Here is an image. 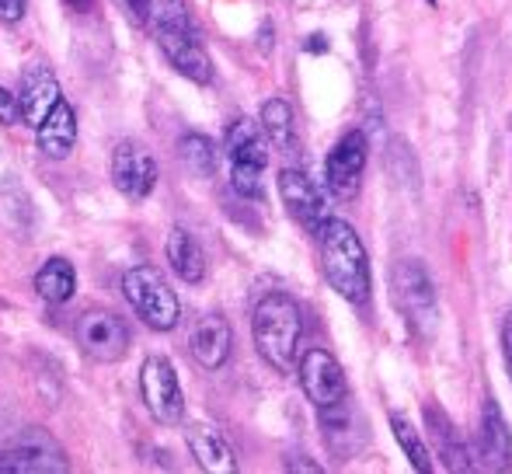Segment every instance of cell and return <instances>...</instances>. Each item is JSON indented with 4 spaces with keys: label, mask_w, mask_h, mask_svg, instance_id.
I'll return each mask as SVG.
<instances>
[{
    "label": "cell",
    "mask_w": 512,
    "mask_h": 474,
    "mask_svg": "<svg viewBox=\"0 0 512 474\" xmlns=\"http://www.w3.org/2000/svg\"><path fill=\"white\" fill-rule=\"evenodd\" d=\"M317 248H321V269L331 290L349 304L363 307L370 300L373 276H370V251L356 227L338 217H328L317 231Z\"/></svg>",
    "instance_id": "obj_1"
},
{
    "label": "cell",
    "mask_w": 512,
    "mask_h": 474,
    "mask_svg": "<svg viewBox=\"0 0 512 474\" xmlns=\"http://www.w3.org/2000/svg\"><path fill=\"white\" fill-rule=\"evenodd\" d=\"M304 314L290 293H265L251 311V339L265 363L276 373H290L300 356Z\"/></svg>",
    "instance_id": "obj_2"
},
{
    "label": "cell",
    "mask_w": 512,
    "mask_h": 474,
    "mask_svg": "<svg viewBox=\"0 0 512 474\" xmlns=\"http://www.w3.org/2000/svg\"><path fill=\"white\" fill-rule=\"evenodd\" d=\"M269 136L262 122L237 119L227 129V164H230V185L237 196L262 199V178L269 168Z\"/></svg>",
    "instance_id": "obj_3"
},
{
    "label": "cell",
    "mask_w": 512,
    "mask_h": 474,
    "mask_svg": "<svg viewBox=\"0 0 512 474\" xmlns=\"http://www.w3.org/2000/svg\"><path fill=\"white\" fill-rule=\"evenodd\" d=\"M122 297L129 300L140 321L154 332H171L182 318V304H178L175 290L164 283V276L154 265H136L122 276Z\"/></svg>",
    "instance_id": "obj_4"
},
{
    "label": "cell",
    "mask_w": 512,
    "mask_h": 474,
    "mask_svg": "<svg viewBox=\"0 0 512 474\" xmlns=\"http://www.w3.org/2000/svg\"><path fill=\"white\" fill-rule=\"evenodd\" d=\"M391 286H394V304L401 307L408 325L422 335L432 332V325H436V290H432V279L422 269V262L405 258V262L394 265Z\"/></svg>",
    "instance_id": "obj_5"
},
{
    "label": "cell",
    "mask_w": 512,
    "mask_h": 474,
    "mask_svg": "<svg viewBox=\"0 0 512 474\" xmlns=\"http://www.w3.org/2000/svg\"><path fill=\"white\" fill-rule=\"evenodd\" d=\"M140 394L147 412L161 426H178L185 419V394L168 356H150L140 366Z\"/></svg>",
    "instance_id": "obj_6"
},
{
    "label": "cell",
    "mask_w": 512,
    "mask_h": 474,
    "mask_svg": "<svg viewBox=\"0 0 512 474\" xmlns=\"http://www.w3.org/2000/svg\"><path fill=\"white\" fill-rule=\"evenodd\" d=\"M297 377H300V387H304L307 401L317 408V412H328V408L349 401V380H345V370L328 349H321V346L307 349L297 363Z\"/></svg>",
    "instance_id": "obj_7"
},
{
    "label": "cell",
    "mask_w": 512,
    "mask_h": 474,
    "mask_svg": "<svg viewBox=\"0 0 512 474\" xmlns=\"http://www.w3.org/2000/svg\"><path fill=\"white\" fill-rule=\"evenodd\" d=\"M366 154H370V143H366L363 129H349V133L331 147L328 161H324V178H328L331 196L342 199V203L359 196V189H363Z\"/></svg>",
    "instance_id": "obj_8"
},
{
    "label": "cell",
    "mask_w": 512,
    "mask_h": 474,
    "mask_svg": "<svg viewBox=\"0 0 512 474\" xmlns=\"http://www.w3.org/2000/svg\"><path fill=\"white\" fill-rule=\"evenodd\" d=\"M77 346L95 363H119L129 349V328L112 311H88L77 318Z\"/></svg>",
    "instance_id": "obj_9"
},
{
    "label": "cell",
    "mask_w": 512,
    "mask_h": 474,
    "mask_svg": "<svg viewBox=\"0 0 512 474\" xmlns=\"http://www.w3.org/2000/svg\"><path fill=\"white\" fill-rule=\"evenodd\" d=\"M279 199H283L286 213L304 227L307 234H314L328 220V203H324V192L307 171L300 168H283L279 171Z\"/></svg>",
    "instance_id": "obj_10"
},
{
    "label": "cell",
    "mask_w": 512,
    "mask_h": 474,
    "mask_svg": "<svg viewBox=\"0 0 512 474\" xmlns=\"http://www.w3.org/2000/svg\"><path fill=\"white\" fill-rule=\"evenodd\" d=\"M154 39L161 46L164 60L182 77H189L192 84L213 81V60H209L203 42H199L196 28H161V32H154Z\"/></svg>",
    "instance_id": "obj_11"
},
{
    "label": "cell",
    "mask_w": 512,
    "mask_h": 474,
    "mask_svg": "<svg viewBox=\"0 0 512 474\" xmlns=\"http://www.w3.org/2000/svg\"><path fill=\"white\" fill-rule=\"evenodd\" d=\"M112 182L126 199H147L157 185V161L136 140H122L112 150Z\"/></svg>",
    "instance_id": "obj_12"
},
{
    "label": "cell",
    "mask_w": 512,
    "mask_h": 474,
    "mask_svg": "<svg viewBox=\"0 0 512 474\" xmlns=\"http://www.w3.org/2000/svg\"><path fill=\"white\" fill-rule=\"evenodd\" d=\"M60 81L46 63H28L21 70L18 81V105H21V122L32 129H39V122L56 109L60 102Z\"/></svg>",
    "instance_id": "obj_13"
},
{
    "label": "cell",
    "mask_w": 512,
    "mask_h": 474,
    "mask_svg": "<svg viewBox=\"0 0 512 474\" xmlns=\"http://www.w3.org/2000/svg\"><path fill=\"white\" fill-rule=\"evenodd\" d=\"M478 450H481V464H485V468H492V471L512 468V436H509V426H506V419H502V408L495 398H488L485 408H481Z\"/></svg>",
    "instance_id": "obj_14"
},
{
    "label": "cell",
    "mask_w": 512,
    "mask_h": 474,
    "mask_svg": "<svg viewBox=\"0 0 512 474\" xmlns=\"http://www.w3.org/2000/svg\"><path fill=\"white\" fill-rule=\"evenodd\" d=\"M230 346H234V332H230L227 318H220V314H203V318L196 321L189 349L203 370H220L230 359Z\"/></svg>",
    "instance_id": "obj_15"
},
{
    "label": "cell",
    "mask_w": 512,
    "mask_h": 474,
    "mask_svg": "<svg viewBox=\"0 0 512 474\" xmlns=\"http://www.w3.org/2000/svg\"><path fill=\"white\" fill-rule=\"evenodd\" d=\"M425 429H429L432 443H436V457H443L446 471H474L478 464L471 461L464 436L457 433V426L450 422V415L439 405H425Z\"/></svg>",
    "instance_id": "obj_16"
},
{
    "label": "cell",
    "mask_w": 512,
    "mask_h": 474,
    "mask_svg": "<svg viewBox=\"0 0 512 474\" xmlns=\"http://www.w3.org/2000/svg\"><path fill=\"white\" fill-rule=\"evenodd\" d=\"M35 143H39L42 154L53 157V161H63V157L74 150V143H77V112H74V105H70L67 98H60V102H56V109L39 122V129H35Z\"/></svg>",
    "instance_id": "obj_17"
},
{
    "label": "cell",
    "mask_w": 512,
    "mask_h": 474,
    "mask_svg": "<svg viewBox=\"0 0 512 474\" xmlns=\"http://www.w3.org/2000/svg\"><path fill=\"white\" fill-rule=\"evenodd\" d=\"M185 443H189V454L196 457V464L206 474H234L237 471L234 450H230V443L223 440L213 426H189Z\"/></svg>",
    "instance_id": "obj_18"
},
{
    "label": "cell",
    "mask_w": 512,
    "mask_h": 474,
    "mask_svg": "<svg viewBox=\"0 0 512 474\" xmlns=\"http://www.w3.org/2000/svg\"><path fill=\"white\" fill-rule=\"evenodd\" d=\"M164 255H168V265L175 269V276L182 283H203L206 276V251L203 244L196 241L185 227H175L168 234V244H164Z\"/></svg>",
    "instance_id": "obj_19"
},
{
    "label": "cell",
    "mask_w": 512,
    "mask_h": 474,
    "mask_svg": "<svg viewBox=\"0 0 512 474\" xmlns=\"http://www.w3.org/2000/svg\"><path fill=\"white\" fill-rule=\"evenodd\" d=\"M14 447H18L21 454H25L28 471H35V474H46V471H56V474H60V471H70L63 447L53 440V436L42 433V429H28V433H21Z\"/></svg>",
    "instance_id": "obj_20"
},
{
    "label": "cell",
    "mask_w": 512,
    "mask_h": 474,
    "mask_svg": "<svg viewBox=\"0 0 512 474\" xmlns=\"http://www.w3.org/2000/svg\"><path fill=\"white\" fill-rule=\"evenodd\" d=\"M262 129L265 136H269V143L276 150H283V154H297L300 150V136H297V116H293L290 102H283V98H269V102L262 105Z\"/></svg>",
    "instance_id": "obj_21"
},
{
    "label": "cell",
    "mask_w": 512,
    "mask_h": 474,
    "mask_svg": "<svg viewBox=\"0 0 512 474\" xmlns=\"http://www.w3.org/2000/svg\"><path fill=\"white\" fill-rule=\"evenodd\" d=\"M77 290V272L67 258H49L39 272H35V293L49 304H67Z\"/></svg>",
    "instance_id": "obj_22"
},
{
    "label": "cell",
    "mask_w": 512,
    "mask_h": 474,
    "mask_svg": "<svg viewBox=\"0 0 512 474\" xmlns=\"http://www.w3.org/2000/svg\"><path fill=\"white\" fill-rule=\"evenodd\" d=\"M140 21L150 32H161V28H196L185 0H143Z\"/></svg>",
    "instance_id": "obj_23"
},
{
    "label": "cell",
    "mask_w": 512,
    "mask_h": 474,
    "mask_svg": "<svg viewBox=\"0 0 512 474\" xmlns=\"http://www.w3.org/2000/svg\"><path fill=\"white\" fill-rule=\"evenodd\" d=\"M391 433H394V440H398V447L405 450L411 468H415L418 474H429L432 471V454H429V447H425L422 436H418V429L408 422V415L391 412Z\"/></svg>",
    "instance_id": "obj_24"
},
{
    "label": "cell",
    "mask_w": 512,
    "mask_h": 474,
    "mask_svg": "<svg viewBox=\"0 0 512 474\" xmlns=\"http://www.w3.org/2000/svg\"><path fill=\"white\" fill-rule=\"evenodd\" d=\"M178 157L196 178H209L216 171V147L203 133H189L178 140Z\"/></svg>",
    "instance_id": "obj_25"
},
{
    "label": "cell",
    "mask_w": 512,
    "mask_h": 474,
    "mask_svg": "<svg viewBox=\"0 0 512 474\" xmlns=\"http://www.w3.org/2000/svg\"><path fill=\"white\" fill-rule=\"evenodd\" d=\"M14 122H21L18 95H11V91L0 84V126H14Z\"/></svg>",
    "instance_id": "obj_26"
},
{
    "label": "cell",
    "mask_w": 512,
    "mask_h": 474,
    "mask_svg": "<svg viewBox=\"0 0 512 474\" xmlns=\"http://www.w3.org/2000/svg\"><path fill=\"white\" fill-rule=\"evenodd\" d=\"M25 4H28V0H0V21H7V25H18V21L25 18Z\"/></svg>",
    "instance_id": "obj_27"
},
{
    "label": "cell",
    "mask_w": 512,
    "mask_h": 474,
    "mask_svg": "<svg viewBox=\"0 0 512 474\" xmlns=\"http://www.w3.org/2000/svg\"><path fill=\"white\" fill-rule=\"evenodd\" d=\"M502 353H506V363H509V373H512V314L502 325Z\"/></svg>",
    "instance_id": "obj_28"
},
{
    "label": "cell",
    "mask_w": 512,
    "mask_h": 474,
    "mask_svg": "<svg viewBox=\"0 0 512 474\" xmlns=\"http://www.w3.org/2000/svg\"><path fill=\"white\" fill-rule=\"evenodd\" d=\"M63 4H67L74 14H88L91 7H95V0H63Z\"/></svg>",
    "instance_id": "obj_29"
},
{
    "label": "cell",
    "mask_w": 512,
    "mask_h": 474,
    "mask_svg": "<svg viewBox=\"0 0 512 474\" xmlns=\"http://www.w3.org/2000/svg\"><path fill=\"white\" fill-rule=\"evenodd\" d=\"M126 4L133 7V14H136V18H140V7H143V0H126Z\"/></svg>",
    "instance_id": "obj_30"
}]
</instances>
